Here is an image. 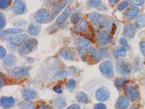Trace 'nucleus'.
<instances>
[{"label":"nucleus","instance_id":"nucleus-1","mask_svg":"<svg viewBox=\"0 0 145 109\" xmlns=\"http://www.w3.org/2000/svg\"><path fill=\"white\" fill-rule=\"evenodd\" d=\"M89 19L92 25L99 28H109L110 22L106 17L98 13H92L89 14Z\"/></svg>","mask_w":145,"mask_h":109},{"label":"nucleus","instance_id":"nucleus-2","mask_svg":"<svg viewBox=\"0 0 145 109\" xmlns=\"http://www.w3.org/2000/svg\"><path fill=\"white\" fill-rule=\"evenodd\" d=\"M38 44V41L36 39H28L20 46L19 48V51L22 55H27L35 50L37 48Z\"/></svg>","mask_w":145,"mask_h":109},{"label":"nucleus","instance_id":"nucleus-3","mask_svg":"<svg viewBox=\"0 0 145 109\" xmlns=\"http://www.w3.org/2000/svg\"><path fill=\"white\" fill-rule=\"evenodd\" d=\"M34 18L39 24H46L52 21L51 14L45 8L38 11L34 15Z\"/></svg>","mask_w":145,"mask_h":109},{"label":"nucleus","instance_id":"nucleus-4","mask_svg":"<svg viewBox=\"0 0 145 109\" xmlns=\"http://www.w3.org/2000/svg\"><path fill=\"white\" fill-rule=\"evenodd\" d=\"M29 68L21 67H15L9 69L7 70L8 74L13 78L15 79H21L23 78L29 74Z\"/></svg>","mask_w":145,"mask_h":109},{"label":"nucleus","instance_id":"nucleus-5","mask_svg":"<svg viewBox=\"0 0 145 109\" xmlns=\"http://www.w3.org/2000/svg\"><path fill=\"white\" fill-rule=\"evenodd\" d=\"M99 70L102 75L106 78L111 79L114 76L112 62L110 61L103 62L99 65Z\"/></svg>","mask_w":145,"mask_h":109},{"label":"nucleus","instance_id":"nucleus-6","mask_svg":"<svg viewBox=\"0 0 145 109\" xmlns=\"http://www.w3.org/2000/svg\"><path fill=\"white\" fill-rule=\"evenodd\" d=\"M116 69L118 73L122 75H128L131 73L132 67L131 64L125 61H119L116 63Z\"/></svg>","mask_w":145,"mask_h":109},{"label":"nucleus","instance_id":"nucleus-7","mask_svg":"<svg viewBox=\"0 0 145 109\" xmlns=\"http://www.w3.org/2000/svg\"><path fill=\"white\" fill-rule=\"evenodd\" d=\"M95 97L96 99L99 102H106L110 98V92L108 89L106 87H101L98 89L96 91Z\"/></svg>","mask_w":145,"mask_h":109},{"label":"nucleus","instance_id":"nucleus-8","mask_svg":"<svg viewBox=\"0 0 145 109\" xmlns=\"http://www.w3.org/2000/svg\"><path fill=\"white\" fill-rule=\"evenodd\" d=\"M28 38V35L25 34H17L10 37L8 41L10 44L12 45H16L20 44H23L26 41Z\"/></svg>","mask_w":145,"mask_h":109},{"label":"nucleus","instance_id":"nucleus-9","mask_svg":"<svg viewBox=\"0 0 145 109\" xmlns=\"http://www.w3.org/2000/svg\"><path fill=\"white\" fill-rule=\"evenodd\" d=\"M0 103L1 107H2L3 108L9 109L13 107L15 105V101L14 98L12 97H2L1 98Z\"/></svg>","mask_w":145,"mask_h":109},{"label":"nucleus","instance_id":"nucleus-10","mask_svg":"<svg viewBox=\"0 0 145 109\" xmlns=\"http://www.w3.org/2000/svg\"><path fill=\"white\" fill-rule=\"evenodd\" d=\"M125 95L127 98L132 101L136 100L139 97V92L136 87L131 86L126 89Z\"/></svg>","mask_w":145,"mask_h":109},{"label":"nucleus","instance_id":"nucleus-11","mask_svg":"<svg viewBox=\"0 0 145 109\" xmlns=\"http://www.w3.org/2000/svg\"><path fill=\"white\" fill-rule=\"evenodd\" d=\"M136 33V26L133 24H126L124 26L123 34L129 38H133Z\"/></svg>","mask_w":145,"mask_h":109},{"label":"nucleus","instance_id":"nucleus-12","mask_svg":"<svg viewBox=\"0 0 145 109\" xmlns=\"http://www.w3.org/2000/svg\"><path fill=\"white\" fill-rule=\"evenodd\" d=\"M90 44V41L86 38H79L76 44V47L79 53L83 52L86 48H88Z\"/></svg>","mask_w":145,"mask_h":109},{"label":"nucleus","instance_id":"nucleus-13","mask_svg":"<svg viewBox=\"0 0 145 109\" xmlns=\"http://www.w3.org/2000/svg\"><path fill=\"white\" fill-rule=\"evenodd\" d=\"M25 4L21 1H15L13 6V10L17 14H22L26 10Z\"/></svg>","mask_w":145,"mask_h":109},{"label":"nucleus","instance_id":"nucleus-14","mask_svg":"<svg viewBox=\"0 0 145 109\" xmlns=\"http://www.w3.org/2000/svg\"><path fill=\"white\" fill-rule=\"evenodd\" d=\"M67 3V1H61L54 7L53 8V12L51 14L52 21L53 20V19H54L56 18V16L61 12V11L64 8V7L66 6Z\"/></svg>","mask_w":145,"mask_h":109},{"label":"nucleus","instance_id":"nucleus-15","mask_svg":"<svg viewBox=\"0 0 145 109\" xmlns=\"http://www.w3.org/2000/svg\"><path fill=\"white\" fill-rule=\"evenodd\" d=\"M98 41L99 44L102 45L110 44L113 41L112 38H110L109 34L107 32H104L99 34L98 37Z\"/></svg>","mask_w":145,"mask_h":109},{"label":"nucleus","instance_id":"nucleus-16","mask_svg":"<svg viewBox=\"0 0 145 109\" xmlns=\"http://www.w3.org/2000/svg\"><path fill=\"white\" fill-rule=\"evenodd\" d=\"M71 13V9L69 7H67L64 11L57 18L56 22L58 24L60 25L64 23L65 21L68 19L69 16L70 15Z\"/></svg>","mask_w":145,"mask_h":109},{"label":"nucleus","instance_id":"nucleus-17","mask_svg":"<svg viewBox=\"0 0 145 109\" xmlns=\"http://www.w3.org/2000/svg\"><path fill=\"white\" fill-rule=\"evenodd\" d=\"M129 102L127 98L121 97L117 100L115 104L116 109H126L129 106Z\"/></svg>","mask_w":145,"mask_h":109},{"label":"nucleus","instance_id":"nucleus-18","mask_svg":"<svg viewBox=\"0 0 145 109\" xmlns=\"http://www.w3.org/2000/svg\"><path fill=\"white\" fill-rule=\"evenodd\" d=\"M22 95L24 98L27 100L34 99L36 97V92L32 89H24L22 91Z\"/></svg>","mask_w":145,"mask_h":109},{"label":"nucleus","instance_id":"nucleus-19","mask_svg":"<svg viewBox=\"0 0 145 109\" xmlns=\"http://www.w3.org/2000/svg\"><path fill=\"white\" fill-rule=\"evenodd\" d=\"M4 64L8 67H12L16 63V57L14 54H9L3 60Z\"/></svg>","mask_w":145,"mask_h":109},{"label":"nucleus","instance_id":"nucleus-20","mask_svg":"<svg viewBox=\"0 0 145 109\" xmlns=\"http://www.w3.org/2000/svg\"><path fill=\"white\" fill-rule=\"evenodd\" d=\"M41 30V26L39 24L32 23L28 28V33L32 35H37L39 33Z\"/></svg>","mask_w":145,"mask_h":109},{"label":"nucleus","instance_id":"nucleus-21","mask_svg":"<svg viewBox=\"0 0 145 109\" xmlns=\"http://www.w3.org/2000/svg\"><path fill=\"white\" fill-rule=\"evenodd\" d=\"M60 55L63 58L67 61H71L74 58V53L71 49H67L62 51Z\"/></svg>","mask_w":145,"mask_h":109},{"label":"nucleus","instance_id":"nucleus-22","mask_svg":"<svg viewBox=\"0 0 145 109\" xmlns=\"http://www.w3.org/2000/svg\"><path fill=\"white\" fill-rule=\"evenodd\" d=\"M127 49L126 47H121L116 48L113 51V55L115 58H120L121 57H124L127 54Z\"/></svg>","mask_w":145,"mask_h":109},{"label":"nucleus","instance_id":"nucleus-23","mask_svg":"<svg viewBox=\"0 0 145 109\" xmlns=\"http://www.w3.org/2000/svg\"><path fill=\"white\" fill-rule=\"evenodd\" d=\"M88 28V22L83 19L77 24V25L74 27V30L77 32H82L86 30Z\"/></svg>","mask_w":145,"mask_h":109},{"label":"nucleus","instance_id":"nucleus-24","mask_svg":"<svg viewBox=\"0 0 145 109\" xmlns=\"http://www.w3.org/2000/svg\"><path fill=\"white\" fill-rule=\"evenodd\" d=\"M139 13V9L138 7H131L125 13V15L129 19L136 18Z\"/></svg>","mask_w":145,"mask_h":109},{"label":"nucleus","instance_id":"nucleus-25","mask_svg":"<svg viewBox=\"0 0 145 109\" xmlns=\"http://www.w3.org/2000/svg\"><path fill=\"white\" fill-rule=\"evenodd\" d=\"M76 99H77V102H78L80 103L87 104V103H89V102H90V100L88 95L83 92H79L77 95Z\"/></svg>","mask_w":145,"mask_h":109},{"label":"nucleus","instance_id":"nucleus-26","mask_svg":"<svg viewBox=\"0 0 145 109\" xmlns=\"http://www.w3.org/2000/svg\"><path fill=\"white\" fill-rule=\"evenodd\" d=\"M135 26L138 28L145 27V14L139 15L135 21Z\"/></svg>","mask_w":145,"mask_h":109},{"label":"nucleus","instance_id":"nucleus-27","mask_svg":"<svg viewBox=\"0 0 145 109\" xmlns=\"http://www.w3.org/2000/svg\"><path fill=\"white\" fill-rule=\"evenodd\" d=\"M20 109H37L36 106L33 102H22L19 105Z\"/></svg>","mask_w":145,"mask_h":109},{"label":"nucleus","instance_id":"nucleus-28","mask_svg":"<svg viewBox=\"0 0 145 109\" xmlns=\"http://www.w3.org/2000/svg\"><path fill=\"white\" fill-rule=\"evenodd\" d=\"M56 108L58 109H61L65 107L66 105V100L63 97H59L58 98L54 104Z\"/></svg>","mask_w":145,"mask_h":109},{"label":"nucleus","instance_id":"nucleus-29","mask_svg":"<svg viewBox=\"0 0 145 109\" xmlns=\"http://www.w3.org/2000/svg\"><path fill=\"white\" fill-rule=\"evenodd\" d=\"M90 52L91 54L93 61L95 62L99 61L101 57V54L99 53V51L95 48H92L90 49Z\"/></svg>","mask_w":145,"mask_h":109},{"label":"nucleus","instance_id":"nucleus-30","mask_svg":"<svg viewBox=\"0 0 145 109\" xmlns=\"http://www.w3.org/2000/svg\"><path fill=\"white\" fill-rule=\"evenodd\" d=\"M24 30L19 28H10L4 31V33L6 34H15L21 33Z\"/></svg>","mask_w":145,"mask_h":109},{"label":"nucleus","instance_id":"nucleus-31","mask_svg":"<svg viewBox=\"0 0 145 109\" xmlns=\"http://www.w3.org/2000/svg\"><path fill=\"white\" fill-rule=\"evenodd\" d=\"M128 82V79L126 77L120 78L115 83V86L117 89H121L123 86H125V83Z\"/></svg>","mask_w":145,"mask_h":109},{"label":"nucleus","instance_id":"nucleus-32","mask_svg":"<svg viewBox=\"0 0 145 109\" xmlns=\"http://www.w3.org/2000/svg\"><path fill=\"white\" fill-rule=\"evenodd\" d=\"M75 86H76V82L74 81V80H73L72 79H69L66 84L67 89L70 91H72L74 89Z\"/></svg>","mask_w":145,"mask_h":109},{"label":"nucleus","instance_id":"nucleus-33","mask_svg":"<svg viewBox=\"0 0 145 109\" xmlns=\"http://www.w3.org/2000/svg\"><path fill=\"white\" fill-rule=\"evenodd\" d=\"M10 3H11V1L1 0L0 1V8L1 9H6L9 6Z\"/></svg>","mask_w":145,"mask_h":109},{"label":"nucleus","instance_id":"nucleus-34","mask_svg":"<svg viewBox=\"0 0 145 109\" xmlns=\"http://www.w3.org/2000/svg\"><path fill=\"white\" fill-rule=\"evenodd\" d=\"M101 2V1H89V6L91 8H95L99 6Z\"/></svg>","mask_w":145,"mask_h":109},{"label":"nucleus","instance_id":"nucleus-35","mask_svg":"<svg viewBox=\"0 0 145 109\" xmlns=\"http://www.w3.org/2000/svg\"><path fill=\"white\" fill-rule=\"evenodd\" d=\"M80 20L79 14H74L71 17V21L72 22V24H77L78 23Z\"/></svg>","mask_w":145,"mask_h":109},{"label":"nucleus","instance_id":"nucleus-36","mask_svg":"<svg viewBox=\"0 0 145 109\" xmlns=\"http://www.w3.org/2000/svg\"><path fill=\"white\" fill-rule=\"evenodd\" d=\"M128 5H129V3L127 1H123L121 3H120L118 5V9L120 11H121L123 10L124 9H125L126 7H128Z\"/></svg>","mask_w":145,"mask_h":109},{"label":"nucleus","instance_id":"nucleus-37","mask_svg":"<svg viewBox=\"0 0 145 109\" xmlns=\"http://www.w3.org/2000/svg\"><path fill=\"white\" fill-rule=\"evenodd\" d=\"M6 24V21L5 19V17L2 13H0V28L2 29L5 27Z\"/></svg>","mask_w":145,"mask_h":109},{"label":"nucleus","instance_id":"nucleus-38","mask_svg":"<svg viewBox=\"0 0 145 109\" xmlns=\"http://www.w3.org/2000/svg\"><path fill=\"white\" fill-rule=\"evenodd\" d=\"M70 74V72H69V71L67 70H63L59 72L58 73H57L56 76H58V77H63V76H65L67 75H69Z\"/></svg>","mask_w":145,"mask_h":109},{"label":"nucleus","instance_id":"nucleus-39","mask_svg":"<svg viewBox=\"0 0 145 109\" xmlns=\"http://www.w3.org/2000/svg\"><path fill=\"white\" fill-rule=\"evenodd\" d=\"M129 2L134 5H136V6H142L144 3H145V1H143V0H137V1H129Z\"/></svg>","mask_w":145,"mask_h":109},{"label":"nucleus","instance_id":"nucleus-40","mask_svg":"<svg viewBox=\"0 0 145 109\" xmlns=\"http://www.w3.org/2000/svg\"><path fill=\"white\" fill-rule=\"evenodd\" d=\"M7 54L6 50L3 48L2 46L0 47V57L1 58H4Z\"/></svg>","mask_w":145,"mask_h":109},{"label":"nucleus","instance_id":"nucleus-41","mask_svg":"<svg viewBox=\"0 0 145 109\" xmlns=\"http://www.w3.org/2000/svg\"><path fill=\"white\" fill-rule=\"evenodd\" d=\"M93 109H106V105L103 103H99L94 106Z\"/></svg>","mask_w":145,"mask_h":109},{"label":"nucleus","instance_id":"nucleus-42","mask_svg":"<svg viewBox=\"0 0 145 109\" xmlns=\"http://www.w3.org/2000/svg\"><path fill=\"white\" fill-rule=\"evenodd\" d=\"M140 48L142 54L145 56V41H141L140 43Z\"/></svg>","mask_w":145,"mask_h":109},{"label":"nucleus","instance_id":"nucleus-43","mask_svg":"<svg viewBox=\"0 0 145 109\" xmlns=\"http://www.w3.org/2000/svg\"><path fill=\"white\" fill-rule=\"evenodd\" d=\"M120 43L121 45H122V47H128V43H127V41H126L125 38H122L120 40Z\"/></svg>","mask_w":145,"mask_h":109},{"label":"nucleus","instance_id":"nucleus-44","mask_svg":"<svg viewBox=\"0 0 145 109\" xmlns=\"http://www.w3.org/2000/svg\"><path fill=\"white\" fill-rule=\"evenodd\" d=\"M53 90L56 93L58 94H61L63 92V89L61 86H56L53 88Z\"/></svg>","mask_w":145,"mask_h":109},{"label":"nucleus","instance_id":"nucleus-45","mask_svg":"<svg viewBox=\"0 0 145 109\" xmlns=\"http://www.w3.org/2000/svg\"><path fill=\"white\" fill-rule=\"evenodd\" d=\"M39 109H53L50 106L48 105H46L45 104H42L40 106Z\"/></svg>","mask_w":145,"mask_h":109},{"label":"nucleus","instance_id":"nucleus-46","mask_svg":"<svg viewBox=\"0 0 145 109\" xmlns=\"http://www.w3.org/2000/svg\"><path fill=\"white\" fill-rule=\"evenodd\" d=\"M107 50L106 49H103L101 51V56H102L103 58H105L107 56Z\"/></svg>","mask_w":145,"mask_h":109},{"label":"nucleus","instance_id":"nucleus-47","mask_svg":"<svg viewBox=\"0 0 145 109\" xmlns=\"http://www.w3.org/2000/svg\"><path fill=\"white\" fill-rule=\"evenodd\" d=\"M67 109H80V106L77 104H72L68 107Z\"/></svg>","mask_w":145,"mask_h":109},{"label":"nucleus","instance_id":"nucleus-48","mask_svg":"<svg viewBox=\"0 0 145 109\" xmlns=\"http://www.w3.org/2000/svg\"><path fill=\"white\" fill-rule=\"evenodd\" d=\"M138 109L136 107H135V106H132L131 108H130V109Z\"/></svg>","mask_w":145,"mask_h":109},{"label":"nucleus","instance_id":"nucleus-49","mask_svg":"<svg viewBox=\"0 0 145 109\" xmlns=\"http://www.w3.org/2000/svg\"><path fill=\"white\" fill-rule=\"evenodd\" d=\"M118 1H109V2H118Z\"/></svg>","mask_w":145,"mask_h":109}]
</instances>
